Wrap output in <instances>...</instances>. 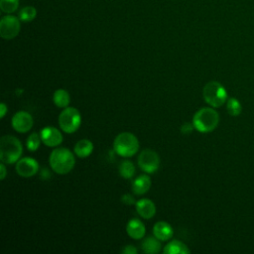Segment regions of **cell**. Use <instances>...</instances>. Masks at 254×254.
Segmentation results:
<instances>
[{
	"mask_svg": "<svg viewBox=\"0 0 254 254\" xmlns=\"http://www.w3.org/2000/svg\"><path fill=\"white\" fill-rule=\"evenodd\" d=\"M50 167L59 175L68 174L75 165V159L71 151L67 148H56L50 154Z\"/></svg>",
	"mask_w": 254,
	"mask_h": 254,
	"instance_id": "1",
	"label": "cell"
},
{
	"mask_svg": "<svg viewBox=\"0 0 254 254\" xmlns=\"http://www.w3.org/2000/svg\"><path fill=\"white\" fill-rule=\"evenodd\" d=\"M23 153L22 143L12 135H4L0 139V160L2 163L11 165L21 159Z\"/></svg>",
	"mask_w": 254,
	"mask_h": 254,
	"instance_id": "2",
	"label": "cell"
},
{
	"mask_svg": "<svg viewBox=\"0 0 254 254\" xmlns=\"http://www.w3.org/2000/svg\"><path fill=\"white\" fill-rule=\"evenodd\" d=\"M219 122L217 111L210 107H202L197 110L192 117V124L195 130L200 133H208L213 131Z\"/></svg>",
	"mask_w": 254,
	"mask_h": 254,
	"instance_id": "3",
	"label": "cell"
},
{
	"mask_svg": "<svg viewBox=\"0 0 254 254\" xmlns=\"http://www.w3.org/2000/svg\"><path fill=\"white\" fill-rule=\"evenodd\" d=\"M138 138L131 132H122L118 134L113 142V150L123 158L134 156L139 150Z\"/></svg>",
	"mask_w": 254,
	"mask_h": 254,
	"instance_id": "4",
	"label": "cell"
},
{
	"mask_svg": "<svg viewBox=\"0 0 254 254\" xmlns=\"http://www.w3.org/2000/svg\"><path fill=\"white\" fill-rule=\"evenodd\" d=\"M202 96L204 101L211 107H220L225 103L227 98V92L224 86L218 81L207 82L202 89Z\"/></svg>",
	"mask_w": 254,
	"mask_h": 254,
	"instance_id": "5",
	"label": "cell"
},
{
	"mask_svg": "<svg viewBox=\"0 0 254 254\" xmlns=\"http://www.w3.org/2000/svg\"><path fill=\"white\" fill-rule=\"evenodd\" d=\"M81 124L80 112L75 107H66L61 112L59 116V125L61 129L66 133L71 134L77 131Z\"/></svg>",
	"mask_w": 254,
	"mask_h": 254,
	"instance_id": "6",
	"label": "cell"
},
{
	"mask_svg": "<svg viewBox=\"0 0 254 254\" xmlns=\"http://www.w3.org/2000/svg\"><path fill=\"white\" fill-rule=\"evenodd\" d=\"M138 165L146 174H154L159 169L160 157L156 151L145 149L138 157Z\"/></svg>",
	"mask_w": 254,
	"mask_h": 254,
	"instance_id": "7",
	"label": "cell"
},
{
	"mask_svg": "<svg viewBox=\"0 0 254 254\" xmlns=\"http://www.w3.org/2000/svg\"><path fill=\"white\" fill-rule=\"evenodd\" d=\"M20 19L15 16H5L0 21V36L5 40H12L20 32Z\"/></svg>",
	"mask_w": 254,
	"mask_h": 254,
	"instance_id": "8",
	"label": "cell"
},
{
	"mask_svg": "<svg viewBox=\"0 0 254 254\" xmlns=\"http://www.w3.org/2000/svg\"><path fill=\"white\" fill-rule=\"evenodd\" d=\"M11 124L13 129L16 132L26 133L32 129L34 124V119L29 112L20 110L13 115Z\"/></svg>",
	"mask_w": 254,
	"mask_h": 254,
	"instance_id": "9",
	"label": "cell"
},
{
	"mask_svg": "<svg viewBox=\"0 0 254 254\" xmlns=\"http://www.w3.org/2000/svg\"><path fill=\"white\" fill-rule=\"evenodd\" d=\"M39 163L31 157H24L16 163V172L20 177L30 178L39 172Z\"/></svg>",
	"mask_w": 254,
	"mask_h": 254,
	"instance_id": "10",
	"label": "cell"
},
{
	"mask_svg": "<svg viewBox=\"0 0 254 254\" xmlns=\"http://www.w3.org/2000/svg\"><path fill=\"white\" fill-rule=\"evenodd\" d=\"M42 143L48 147H57L60 146L63 142V134L62 132L54 126H46L41 132Z\"/></svg>",
	"mask_w": 254,
	"mask_h": 254,
	"instance_id": "11",
	"label": "cell"
},
{
	"mask_svg": "<svg viewBox=\"0 0 254 254\" xmlns=\"http://www.w3.org/2000/svg\"><path fill=\"white\" fill-rule=\"evenodd\" d=\"M135 208L137 213L144 219H150L156 214V205L149 198H141L137 200Z\"/></svg>",
	"mask_w": 254,
	"mask_h": 254,
	"instance_id": "12",
	"label": "cell"
},
{
	"mask_svg": "<svg viewBox=\"0 0 254 254\" xmlns=\"http://www.w3.org/2000/svg\"><path fill=\"white\" fill-rule=\"evenodd\" d=\"M126 232L132 239L139 240L145 236L146 227L140 219L132 218L127 222Z\"/></svg>",
	"mask_w": 254,
	"mask_h": 254,
	"instance_id": "13",
	"label": "cell"
},
{
	"mask_svg": "<svg viewBox=\"0 0 254 254\" xmlns=\"http://www.w3.org/2000/svg\"><path fill=\"white\" fill-rule=\"evenodd\" d=\"M153 234L160 241H167L174 235L173 227L166 221H158L153 226Z\"/></svg>",
	"mask_w": 254,
	"mask_h": 254,
	"instance_id": "14",
	"label": "cell"
},
{
	"mask_svg": "<svg viewBox=\"0 0 254 254\" xmlns=\"http://www.w3.org/2000/svg\"><path fill=\"white\" fill-rule=\"evenodd\" d=\"M151 188V178L149 175H140L132 183V190L137 195L146 193Z\"/></svg>",
	"mask_w": 254,
	"mask_h": 254,
	"instance_id": "15",
	"label": "cell"
},
{
	"mask_svg": "<svg viewBox=\"0 0 254 254\" xmlns=\"http://www.w3.org/2000/svg\"><path fill=\"white\" fill-rule=\"evenodd\" d=\"M93 144L90 140L88 139H81L78 142H76V144L74 145L73 151L74 154L81 159H84L88 156H90V154L93 152Z\"/></svg>",
	"mask_w": 254,
	"mask_h": 254,
	"instance_id": "16",
	"label": "cell"
},
{
	"mask_svg": "<svg viewBox=\"0 0 254 254\" xmlns=\"http://www.w3.org/2000/svg\"><path fill=\"white\" fill-rule=\"evenodd\" d=\"M190 250L189 247L180 240H172L164 246V254H189Z\"/></svg>",
	"mask_w": 254,
	"mask_h": 254,
	"instance_id": "17",
	"label": "cell"
},
{
	"mask_svg": "<svg viewBox=\"0 0 254 254\" xmlns=\"http://www.w3.org/2000/svg\"><path fill=\"white\" fill-rule=\"evenodd\" d=\"M161 242L155 236L146 237L141 243V248L146 254H157L161 251Z\"/></svg>",
	"mask_w": 254,
	"mask_h": 254,
	"instance_id": "18",
	"label": "cell"
},
{
	"mask_svg": "<svg viewBox=\"0 0 254 254\" xmlns=\"http://www.w3.org/2000/svg\"><path fill=\"white\" fill-rule=\"evenodd\" d=\"M54 104L60 108H66L70 102L69 93L65 89H57L53 94Z\"/></svg>",
	"mask_w": 254,
	"mask_h": 254,
	"instance_id": "19",
	"label": "cell"
},
{
	"mask_svg": "<svg viewBox=\"0 0 254 254\" xmlns=\"http://www.w3.org/2000/svg\"><path fill=\"white\" fill-rule=\"evenodd\" d=\"M119 175L124 179H131L135 175V167L134 164L129 160H123L119 164L118 167Z\"/></svg>",
	"mask_w": 254,
	"mask_h": 254,
	"instance_id": "20",
	"label": "cell"
},
{
	"mask_svg": "<svg viewBox=\"0 0 254 254\" xmlns=\"http://www.w3.org/2000/svg\"><path fill=\"white\" fill-rule=\"evenodd\" d=\"M42 143V139H41V135L37 132H33L32 134H30L27 138L26 141V146L27 149L31 152H35L39 149L40 144Z\"/></svg>",
	"mask_w": 254,
	"mask_h": 254,
	"instance_id": "21",
	"label": "cell"
},
{
	"mask_svg": "<svg viewBox=\"0 0 254 254\" xmlns=\"http://www.w3.org/2000/svg\"><path fill=\"white\" fill-rule=\"evenodd\" d=\"M37 16V10L32 6H27L19 12V19L22 22H31Z\"/></svg>",
	"mask_w": 254,
	"mask_h": 254,
	"instance_id": "22",
	"label": "cell"
},
{
	"mask_svg": "<svg viewBox=\"0 0 254 254\" xmlns=\"http://www.w3.org/2000/svg\"><path fill=\"white\" fill-rule=\"evenodd\" d=\"M226 109L231 116H237L241 113L242 107L240 102L236 98L231 97L226 102Z\"/></svg>",
	"mask_w": 254,
	"mask_h": 254,
	"instance_id": "23",
	"label": "cell"
},
{
	"mask_svg": "<svg viewBox=\"0 0 254 254\" xmlns=\"http://www.w3.org/2000/svg\"><path fill=\"white\" fill-rule=\"evenodd\" d=\"M19 6V0H0V9L4 13H13Z\"/></svg>",
	"mask_w": 254,
	"mask_h": 254,
	"instance_id": "24",
	"label": "cell"
},
{
	"mask_svg": "<svg viewBox=\"0 0 254 254\" xmlns=\"http://www.w3.org/2000/svg\"><path fill=\"white\" fill-rule=\"evenodd\" d=\"M121 201H122L124 204H126V205H133V204L136 203V201H135V199H134V196H133L132 194H130V193H125V194H123L122 197H121Z\"/></svg>",
	"mask_w": 254,
	"mask_h": 254,
	"instance_id": "25",
	"label": "cell"
},
{
	"mask_svg": "<svg viewBox=\"0 0 254 254\" xmlns=\"http://www.w3.org/2000/svg\"><path fill=\"white\" fill-rule=\"evenodd\" d=\"M193 129H194V127H193L192 122H191V123L186 122V123H184V124L181 126V132H182L183 134H186V135L191 133Z\"/></svg>",
	"mask_w": 254,
	"mask_h": 254,
	"instance_id": "26",
	"label": "cell"
},
{
	"mask_svg": "<svg viewBox=\"0 0 254 254\" xmlns=\"http://www.w3.org/2000/svg\"><path fill=\"white\" fill-rule=\"evenodd\" d=\"M121 253L122 254H137L138 250L134 245H126L121 250Z\"/></svg>",
	"mask_w": 254,
	"mask_h": 254,
	"instance_id": "27",
	"label": "cell"
},
{
	"mask_svg": "<svg viewBox=\"0 0 254 254\" xmlns=\"http://www.w3.org/2000/svg\"><path fill=\"white\" fill-rule=\"evenodd\" d=\"M7 176V169L4 163L1 162L0 164V180H4Z\"/></svg>",
	"mask_w": 254,
	"mask_h": 254,
	"instance_id": "28",
	"label": "cell"
},
{
	"mask_svg": "<svg viewBox=\"0 0 254 254\" xmlns=\"http://www.w3.org/2000/svg\"><path fill=\"white\" fill-rule=\"evenodd\" d=\"M7 110H8V108H7L6 104H5L4 102H2V103L0 104V117H1V118H4L5 114L7 113Z\"/></svg>",
	"mask_w": 254,
	"mask_h": 254,
	"instance_id": "29",
	"label": "cell"
}]
</instances>
